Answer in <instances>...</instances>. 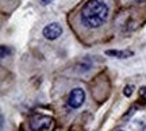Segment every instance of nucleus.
<instances>
[{"label": "nucleus", "instance_id": "1", "mask_svg": "<svg viewBox=\"0 0 146 131\" xmlns=\"http://www.w3.org/2000/svg\"><path fill=\"white\" fill-rule=\"evenodd\" d=\"M108 16V7L102 0H89L81 10V22L87 28L100 27Z\"/></svg>", "mask_w": 146, "mask_h": 131}, {"label": "nucleus", "instance_id": "2", "mask_svg": "<svg viewBox=\"0 0 146 131\" xmlns=\"http://www.w3.org/2000/svg\"><path fill=\"white\" fill-rule=\"evenodd\" d=\"M53 127V119L45 115H36L30 120V128L34 131H50Z\"/></svg>", "mask_w": 146, "mask_h": 131}, {"label": "nucleus", "instance_id": "3", "mask_svg": "<svg viewBox=\"0 0 146 131\" xmlns=\"http://www.w3.org/2000/svg\"><path fill=\"white\" fill-rule=\"evenodd\" d=\"M85 100V92L84 89L81 88H74L72 89V92L69 93V97H68V104L72 107V108H78L81 107Z\"/></svg>", "mask_w": 146, "mask_h": 131}, {"label": "nucleus", "instance_id": "4", "mask_svg": "<svg viewBox=\"0 0 146 131\" xmlns=\"http://www.w3.org/2000/svg\"><path fill=\"white\" fill-rule=\"evenodd\" d=\"M61 34H62V27L60 26L58 23H50V24H47V26L43 28V35H45V38H46V39H50V41L57 39Z\"/></svg>", "mask_w": 146, "mask_h": 131}, {"label": "nucleus", "instance_id": "5", "mask_svg": "<svg viewBox=\"0 0 146 131\" xmlns=\"http://www.w3.org/2000/svg\"><path fill=\"white\" fill-rule=\"evenodd\" d=\"M106 54L110 56V57H115V58H129L134 53L131 52V50H107Z\"/></svg>", "mask_w": 146, "mask_h": 131}, {"label": "nucleus", "instance_id": "6", "mask_svg": "<svg viewBox=\"0 0 146 131\" xmlns=\"http://www.w3.org/2000/svg\"><path fill=\"white\" fill-rule=\"evenodd\" d=\"M133 92H134V85H126L125 89H123V95H125L126 97H130L131 95H133Z\"/></svg>", "mask_w": 146, "mask_h": 131}, {"label": "nucleus", "instance_id": "7", "mask_svg": "<svg viewBox=\"0 0 146 131\" xmlns=\"http://www.w3.org/2000/svg\"><path fill=\"white\" fill-rule=\"evenodd\" d=\"M138 93H139V97L146 101V87H141L139 91H138Z\"/></svg>", "mask_w": 146, "mask_h": 131}, {"label": "nucleus", "instance_id": "8", "mask_svg": "<svg viewBox=\"0 0 146 131\" xmlns=\"http://www.w3.org/2000/svg\"><path fill=\"white\" fill-rule=\"evenodd\" d=\"M10 49H7L5 46H1V58H5L8 54H10Z\"/></svg>", "mask_w": 146, "mask_h": 131}, {"label": "nucleus", "instance_id": "9", "mask_svg": "<svg viewBox=\"0 0 146 131\" xmlns=\"http://www.w3.org/2000/svg\"><path fill=\"white\" fill-rule=\"evenodd\" d=\"M39 1H41V3H42L43 5H47V4H50L53 0H39Z\"/></svg>", "mask_w": 146, "mask_h": 131}, {"label": "nucleus", "instance_id": "10", "mask_svg": "<svg viewBox=\"0 0 146 131\" xmlns=\"http://www.w3.org/2000/svg\"><path fill=\"white\" fill-rule=\"evenodd\" d=\"M118 131H123V130H118Z\"/></svg>", "mask_w": 146, "mask_h": 131}, {"label": "nucleus", "instance_id": "11", "mask_svg": "<svg viewBox=\"0 0 146 131\" xmlns=\"http://www.w3.org/2000/svg\"><path fill=\"white\" fill-rule=\"evenodd\" d=\"M137 1H139V0H137Z\"/></svg>", "mask_w": 146, "mask_h": 131}]
</instances>
